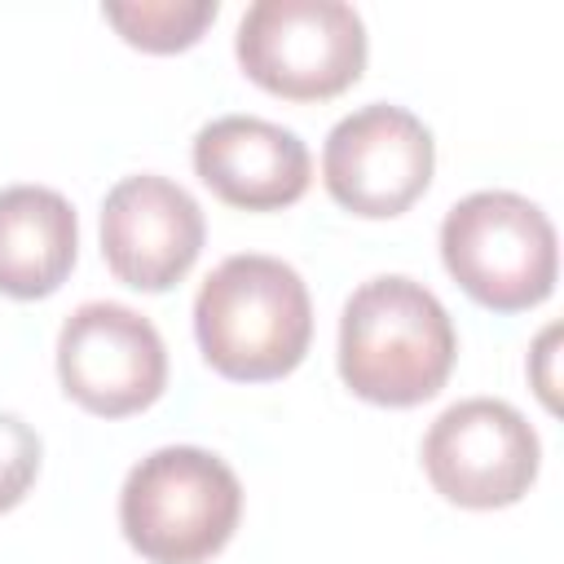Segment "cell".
Wrapping results in <instances>:
<instances>
[{
  "label": "cell",
  "instance_id": "1",
  "mask_svg": "<svg viewBox=\"0 0 564 564\" xmlns=\"http://www.w3.org/2000/svg\"><path fill=\"white\" fill-rule=\"evenodd\" d=\"M458 357L445 304L405 273L361 282L339 313V379L370 405L432 401Z\"/></svg>",
  "mask_w": 564,
  "mask_h": 564
},
{
  "label": "cell",
  "instance_id": "2",
  "mask_svg": "<svg viewBox=\"0 0 564 564\" xmlns=\"http://www.w3.org/2000/svg\"><path fill=\"white\" fill-rule=\"evenodd\" d=\"M194 339L203 361L234 383L291 375L313 339L304 278L278 256H229L194 295Z\"/></svg>",
  "mask_w": 564,
  "mask_h": 564
},
{
  "label": "cell",
  "instance_id": "3",
  "mask_svg": "<svg viewBox=\"0 0 564 564\" xmlns=\"http://www.w3.org/2000/svg\"><path fill=\"white\" fill-rule=\"evenodd\" d=\"M242 520V485L225 458L198 445L145 454L119 489V529L145 564H203Z\"/></svg>",
  "mask_w": 564,
  "mask_h": 564
},
{
  "label": "cell",
  "instance_id": "4",
  "mask_svg": "<svg viewBox=\"0 0 564 564\" xmlns=\"http://www.w3.org/2000/svg\"><path fill=\"white\" fill-rule=\"evenodd\" d=\"M449 278L489 313L538 308L555 291V229L538 203L511 189H476L441 220Z\"/></svg>",
  "mask_w": 564,
  "mask_h": 564
},
{
  "label": "cell",
  "instance_id": "5",
  "mask_svg": "<svg viewBox=\"0 0 564 564\" xmlns=\"http://www.w3.org/2000/svg\"><path fill=\"white\" fill-rule=\"evenodd\" d=\"M251 84L286 101H326L366 70V22L344 0H256L234 35Z\"/></svg>",
  "mask_w": 564,
  "mask_h": 564
},
{
  "label": "cell",
  "instance_id": "6",
  "mask_svg": "<svg viewBox=\"0 0 564 564\" xmlns=\"http://www.w3.org/2000/svg\"><path fill=\"white\" fill-rule=\"evenodd\" d=\"M538 432L498 397L449 405L423 436V471L432 489L467 511L511 507L538 480Z\"/></svg>",
  "mask_w": 564,
  "mask_h": 564
},
{
  "label": "cell",
  "instance_id": "7",
  "mask_svg": "<svg viewBox=\"0 0 564 564\" xmlns=\"http://www.w3.org/2000/svg\"><path fill=\"white\" fill-rule=\"evenodd\" d=\"M436 167V141L419 115L392 101H370L344 115L322 145V181L330 198L366 220L410 212Z\"/></svg>",
  "mask_w": 564,
  "mask_h": 564
},
{
  "label": "cell",
  "instance_id": "8",
  "mask_svg": "<svg viewBox=\"0 0 564 564\" xmlns=\"http://www.w3.org/2000/svg\"><path fill=\"white\" fill-rule=\"evenodd\" d=\"M62 392L97 419L150 410L167 388V348L154 322L115 300L79 304L57 335Z\"/></svg>",
  "mask_w": 564,
  "mask_h": 564
},
{
  "label": "cell",
  "instance_id": "9",
  "mask_svg": "<svg viewBox=\"0 0 564 564\" xmlns=\"http://www.w3.org/2000/svg\"><path fill=\"white\" fill-rule=\"evenodd\" d=\"M207 238L194 194L159 172L123 176L101 203V256L132 291H172Z\"/></svg>",
  "mask_w": 564,
  "mask_h": 564
},
{
  "label": "cell",
  "instance_id": "10",
  "mask_svg": "<svg viewBox=\"0 0 564 564\" xmlns=\"http://www.w3.org/2000/svg\"><path fill=\"white\" fill-rule=\"evenodd\" d=\"M194 172L229 207L278 212L304 198L313 159L308 145L282 123L256 115H220L194 137Z\"/></svg>",
  "mask_w": 564,
  "mask_h": 564
},
{
  "label": "cell",
  "instance_id": "11",
  "mask_svg": "<svg viewBox=\"0 0 564 564\" xmlns=\"http://www.w3.org/2000/svg\"><path fill=\"white\" fill-rule=\"evenodd\" d=\"M79 256L75 207L48 185L0 189V291L13 300L53 295Z\"/></svg>",
  "mask_w": 564,
  "mask_h": 564
},
{
  "label": "cell",
  "instance_id": "12",
  "mask_svg": "<svg viewBox=\"0 0 564 564\" xmlns=\"http://www.w3.org/2000/svg\"><path fill=\"white\" fill-rule=\"evenodd\" d=\"M216 0H141V4H101V18L145 53H176L203 40L207 22H216Z\"/></svg>",
  "mask_w": 564,
  "mask_h": 564
},
{
  "label": "cell",
  "instance_id": "13",
  "mask_svg": "<svg viewBox=\"0 0 564 564\" xmlns=\"http://www.w3.org/2000/svg\"><path fill=\"white\" fill-rule=\"evenodd\" d=\"M40 458H44L40 432L26 419L0 410V516L13 511L31 494L40 476Z\"/></svg>",
  "mask_w": 564,
  "mask_h": 564
}]
</instances>
